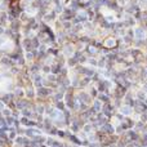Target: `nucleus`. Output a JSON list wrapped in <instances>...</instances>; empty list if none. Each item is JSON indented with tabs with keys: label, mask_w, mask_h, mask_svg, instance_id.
<instances>
[{
	"label": "nucleus",
	"mask_w": 147,
	"mask_h": 147,
	"mask_svg": "<svg viewBox=\"0 0 147 147\" xmlns=\"http://www.w3.org/2000/svg\"><path fill=\"white\" fill-rule=\"evenodd\" d=\"M3 117V114H2V111H0V119H2Z\"/></svg>",
	"instance_id": "4be33fe9"
},
{
	"label": "nucleus",
	"mask_w": 147,
	"mask_h": 147,
	"mask_svg": "<svg viewBox=\"0 0 147 147\" xmlns=\"http://www.w3.org/2000/svg\"><path fill=\"white\" fill-rule=\"evenodd\" d=\"M117 147H123V146H117Z\"/></svg>",
	"instance_id": "b1692460"
},
{
	"label": "nucleus",
	"mask_w": 147,
	"mask_h": 147,
	"mask_svg": "<svg viewBox=\"0 0 147 147\" xmlns=\"http://www.w3.org/2000/svg\"><path fill=\"white\" fill-rule=\"evenodd\" d=\"M125 133V130L121 128V125L120 124H117L116 127H115V134H117V136H123Z\"/></svg>",
	"instance_id": "ddd939ff"
},
{
	"label": "nucleus",
	"mask_w": 147,
	"mask_h": 147,
	"mask_svg": "<svg viewBox=\"0 0 147 147\" xmlns=\"http://www.w3.org/2000/svg\"><path fill=\"white\" fill-rule=\"evenodd\" d=\"M144 128H146V123L138 120V121H136V125H134V128H133V129H136L139 134H142V133L144 132Z\"/></svg>",
	"instance_id": "20e7f679"
},
{
	"label": "nucleus",
	"mask_w": 147,
	"mask_h": 147,
	"mask_svg": "<svg viewBox=\"0 0 147 147\" xmlns=\"http://www.w3.org/2000/svg\"><path fill=\"white\" fill-rule=\"evenodd\" d=\"M2 114H3V116H4V117H9V116H12V110H10V109H8V107H5V109L2 111Z\"/></svg>",
	"instance_id": "4468645a"
},
{
	"label": "nucleus",
	"mask_w": 147,
	"mask_h": 147,
	"mask_svg": "<svg viewBox=\"0 0 147 147\" xmlns=\"http://www.w3.org/2000/svg\"><path fill=\"white\" fill-rule=\"evenodd\" d=\"M139 147H147V144H141Z\"/></svg>",
	"instance_id": "412c9836"
},
{
	"label": "nucleus",
	"mask_w": 147,
	"mask_h": 147,
	"mask_svg": "<svg viewBox=\"0 0 147 147\" xmlns=\"http://www.w3.org/2000/svg\"><path fill=\"white\" fill-rule=\"evenodd\" d=\"M12 116H13L14 119H19L22 115H21V111H19V110H13V111H12Z\"/></svg>",
	"instance_id": "dca6fc26"
},
{
	"label": "nucleus",
	"mask_w": 147,
	"mask_h": 147,
	"mask_svg": "<svg viewBox=\"0 0 147 147\" xmlns=\"http://www.w3.org/2000/svg\"><path fill=\"white\" fill-rule=\"evenodd\" d=\"M146 124H147V123H146Z\"/></svg>",
	"instance_id": "a878e982"
},
{
	"label": "nucleus",
	"mask_w": 147,
	"mask_h": 147,
	"mask_svg": "<svg viewBox=\"0 0 147 147\" xmlns=\"http://www.w3.org/2000/svg\"><path fill=\"white\" fill-rule=\"evenodd\" d=\"M84 133H87V134H90V133H93V132H96L94 130V128H93V125L90 124V123H85V125L83 127V129H81Z\"/></svg>",
	"instance_id": "423d86ee"
},
{
	"label": "nucleus",
	"mask_w": 147,
	"mask_h": 147,
	"mask_svg": "<svg viewBox=\"0 0 147 147\" xmlns=\"http://www.w3.org/2000/svg\"><path fill=\"white\" fill-rule=\"evenodd\" d=\"M35 97H36V92H35L32 88H27V89L25 90V98L34 101V99H35Z\"/></svg>",
	"instance_id": "39448f33"
},
{
	"label": "nucleus",
	"mask_w": 147,
	"mask_h": 147,
	"mask_svg": "<svg viewBox=\"0 0 147 147\" xmlns=\"http://www.w3.org/2000/svg\"><path fill=\"white\" fill-rule=\"evenodd\" d=\"M146 98H147V93H146L144 90H138V92H137L136 99H138V101H144Z\"/></svg>",
	"instance_id": "1a4fd4ad"
},
{
	"label": "nucleus",
	"mask_w": 147,
	"mask_h": 147,
	"mask_svg": "<svg viewBox=\"0 0 147 147\" xmlns=\"http://www.w3.org/2000/svg\"><path fill=\"white\" fill-rule=\"evenodd\" d=\"M98 130H101L102 133L107 134V136H112V134H115V125H112L111 121H109L106 124H103Z\"/></svg>",
	"instance_id": "f257e3e1"
},
{
	"label": "nucleus",
	"mask_w": 147,
	"mask_h": 147,
	"mask_svg": "<svg viewBox=\"0 0 147 147\" xmlns=\"http://www.w3.org/2000/svg\"><path fill=\"white\" fill-rule=\"evenodd\" d=\"M25 130H26L25 127H19V128H17V134L18 136H25Z\"/></svg>",
	"instance_id": "f3484780"
},
{
	"label": "nucleus",
	"mask_w": 147,
	"mask_h": 147,
	"mask_svg": "<svg viewBox=\"0 0 147 147\" xmlns=\"http://www.w3.org/2000/svg\"><path fill=\"white\" fill-rule=\"evenodd\" d=\"M14 98H25V90H22V89H16L14 90Z\"/></svg>",
	"instance_id": "9b49d317"
},
{
	"label": "nucleus",
	"mask_w": 147,
	"mask_h": 147,
	"mask_svg": "<svg viewBox=\"0 0 147 147\" xmlns=\"http://www.w3.org/2000/svg\"><path fill=\"white\" fill-rule=\"evenodd\" d=\"M54 141H56V137H50V136H47V141H45V144L48 147L53 146L54 144Z\"/></svg>",
	"instance_id": "f8f14e48"
},
{
	"label": "nucleus",
	"mask_w": 147,
	"mask_h": 147,
	"mask_svg": "<svg viewBox=\"0 0 147 147\" xmlns=\"http://www.w3.org/2000/svg\"><path fill=\"white\" fill-rule=\"evenodd\" d=\"M146 112H147V111H146Z\"/></svg>",
	"instance_id": "393cba45"
},
{
	"label": "nucleus",
	"mask_w": 147,
	"mask_h": 147,
	"mask_svg": "<svg viewBox=\"0 0 147 147\" xmlns=\"http://www.w3.org/2000/svg\"><path fill=\"white\" fill-rule=\"evenodd\" d=\"M5 107H7V104H5V103L2 101V99H0V111H3Z\"/></svg>",
	"instance_id": "a211bd4d"
},
{
	"label": "nucleus",
	"mask_w": 147,
	"mask_h": 147,
	"mask_svg": "<svg viewBox=\"0 0 147 147\" xmlns=\"http://www.w3.org/2000/svg\"><path fill=\"white\" fill-rule=\"evenodd\" d=\"M17 136H18V134H17V129H16L14 127H10L9 130H8V137H9V139H10V141H14Z\"/></svg>",
	"instance_id": "0eeeda50"
},
{
	"label": "nucleus",
	"mask_w": 147,
	"mask_h": 147,
	"mask_svg": "<svg viewBox=\"0 0 147 147\" xmlns=\"http://www.w3.org/2000/svg\"><path fill=\"white\" fill-rule=\"evenodd\" d=\"M109 147H117V144H116V143H115V144H110Z\"/></svg>",
	"instance_id": "6ab92c4d"
},
{
	"label": "nucleus",
	"mask_w": 147,
	"mask_h": 147,
	"mask_svg": "<svg viewBox=\"0 0 147 147\" xmlns=\"http://www.w3.org/2000/svg\"><path fill=\"white\" fill-rule=\"evenodd\" d=\"M25 136H26L27 138L32 139V138L35 137V128H26V130H25Z\"/></svg>",
	"instance_id": "9d476101"
},
{
	"label": "nucleus",
	"mask_w": 147,
	"mask_h": 147,
	"mask_svg": "<svg viewBox=\"0 0 147 147\" xmlns=\"http://www.w3.org/2000/svg\"><path fill=\"white\" fill-rule=\"evenodd\" d=\"M14 117L13 116H9V117H5V121H7V124L9 125V127H13V124H14Z\"/></svg>",
	"instance_id": "2eb2a0df"
},
{
	"label": "nucleus",
	"mask_w": 147,
	"mask_h": 147,
	"mask_svg": "<svg viewBox=\"0 0 147 147\" xmlns=\"http://www.w3.org/2000/svg\"><path fill=\"white\" fill-rule=\"evenodd\" d=\"M117 111H119V112H121L125 117L132 116V115H133V112H134V111H133V109H132L130 106H128V104H124V103L121 104V107H120Z\"/></svg>",
	"instance_id": "f03ea898"
},
{
	"label": "nucleus",
	"mask_w": 147,
	"mask_h": 147,
	"mask_svg": "<svg viewBox=\"0 0 147 147\" xmlns=\"http://www.w3.org/2000/svg\"><path fill=\"white\" fill-rule=\"evenodd\" d=\"M90 106L93 107V110L96 111V112H101L102 111V106H103V103L99 101V99H97V98H94L93 99V102H92V104Z\"/></svg>",
	"instance_id": "7ed1b4c3"
},
{
	"label": "nucleus",
	"mask_w": 147,
	"mask_h": 147,
	"mask_svg": "<svg viewBox=\"0 0 147 147\" xmlns=\"http://www.w3.org/2000/svg\"><path fill=\"white\" fill-rule=\"evenodd\" d=\"M39 147H48V146H47V144H45V143H44V144H40V146H39Z\"/></svg>",
	"instance_id": "aec40b11"
},
{
	"label": "nucleus",
	"mask_w": 147,
	"mask_h": 147,
	"mask_svg": "<svg viewBox=\"0 0 147 147\" xmlns=\"http://www.w3.org/2000/svg\"><path fill=\"white\" fill-rule=\"evenodd\" d=\"M144 103H146V104H147V98H146V99H144Z\"/></svg>",
	"instance_id": "5701e85b"
},
{
	"label": "nucleus",
	"mask_w": 147,
	"mask_h": 147,
	"mask_svg": "<svg viewBox=\"0 0 147 147\" xmlns=\"http://www.w3.org/2000/svg\"><path fill=\"white\" fill-rule=\"evenodd\" d=\"M53 104H54V107H56L57 110H59V111H63V110L66 109V103H65V101H57V102H54Z\"/></svg>",
	"instance_id": "6e6552de"
}]
</instances>
